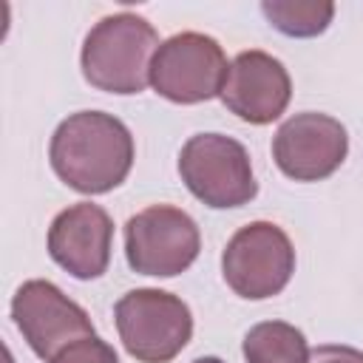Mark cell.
<instances>
[{
    "label": "cell",
    "instance_id": "7a4b0ae2",
    "mask_svg": "<svg viewBox=\"0 0 363 363\" xmlns=\"http://www.w3.org/2000/svg\"><path fill=\"white\" fill-rule=\"evenodd\" d=\"M159 45V34L145 17L133 11L108 14L85 34L82 77L108 94H139L150 82V62Z\"/></svg>",
    "mask_w": 363,
    "mask_h": 363
},
{
    "label": "cell",
    "instance_id": "8992f818",
    "mask_svg": "<svg viewBox=\"0 0 363 363\" xmlns=\"http://www.w3.org/2000/svg\"><path fill=\"white\" fill-rule=\"evenodd\" d=\"M227 57L218 40L201 31H182L167 37L150 62V85L159 96L196 105L221 96L227 82Z\"/></svg>",
    "mask_w": 363,
    "mask_h": 363
},
{
    "label": "cell",
    "instance_id": "5b68a950",
    "mask_svg": "<svg viewBox=\"0 0 363 363\" xmlns=\"http://www.w3.org/2000/svg\"><path fill=\"white\" fill-rule=\"evenodd\" d=\"M295 272V247L272 221H250L221 252V275L227 286L247 298L264 301L278 295Z\"/></svg>",
    "mask_w": 363,
    "mask_h": 363
},
{
    "label": "cell",
    "instance_id": "4fadbf2b",
    "mask_svg": "<svg viewBox=\"0 0 363 363\" xmlns=\"http://www.w3.org/2000/svg\"><path fill=\"white\" fill-rule=\"evenodd\" d=\"M264 17L272 28L286 37H318L329 28L335 17V3L329 0H264Z\"/></svg>",
    "mask_w": 363,
    "mask_h": 363
},
{
    "label": "cell",
    "instance_id": "3957f363",
    "mask_svg": "<svg viewBox=\"0 0 363 363\" xmlns=\"http://www.w3.org/2000/svg\"><path fill=\"white\" fill-rule=\"evenodd\" d=\"M119 340L139 363H170L193 335L190 306L164 289H130L113 306Z\"/></svg>",
    "mask_w": 363,
    "mask_h": 363
},
{
    "label": "cell",
    "instance_id": "9a60e30c",
    "mask_svg": "<svg viewBox=\"0 0 363 363\" xmlns=\"http://www.w3.org/2000/svg\"><path fill=\"white\" fill-rule=\"evenodd\" d=\"M309 363H363V352L343 343H323L309 352Z\"/></svg>",
    "mask_w": 363,
    "mask_h": 363
},
{
    "label": "cell",
    "instance_id": "52a82bcc",
    "mask_svg": "<svg viewBox=\"0 0 363 363\" xmlns=\"http://www.w3.org/2000/svg\"><path fill=\"white\" fill-rule=\"evenodd\" d=\"M199 224L173 204L145 207L125 224V258L139 275L173 278L199 258Z\"/></svg>",
    "mask_w": 363,
    "mask_h": 363
},
{
    "label": "cell",
    "instance_id": "9c48e42d",
    "mask_svg": "<svg viewBox=\"0 0 363 363\" xmlns=\"http://www.w3.org/2000/svg\"><path fill=\"white\" fill-rule=\"evenodd\" d=\"M349 153L346 128L318 111H303L289 116L272 139V159L284 176L295 182L329 179Z\"/></svg>",
    "mask_w": 363,
    "mask_h": 363
},
{
    "label": "cell",
    "instance_id": "ba28073f",
    "mask_svg": "<svg viewBox=\"0 0 363 363\" xmlns=\"http://www.w3.org/2000/svg\"><path fill=\"white\" fill-rule=\"evenodd\" d=\"M11 318L23 340L43 360H51L68 343L94 335L88 312L74 303L57 284L43 278H31L14 292Z\"/></svg>",
    "mask_w": 363,
    "mask_h": 363
},
{
    "label": "cell",
    "instance_id": "2e32d148",
    "mask_svg": "<svg viewBox=\"0 0 363 363\" xmlns=\"http://www.w3.org/2000/svg\"><path fill=\"white\" fill-rule=\"evenodd\" d=\"M193 363H224V360H218V357H196Z\"/></svg>",
    "mask_w": 363,
    "mask_h": 363
},
{
    "label": "cell",
    "instance_id": "8fae6325",
    "mask_svg": "<svg viewBox=\"0 0 363 363\" xmlns=\"http://www.w3.org/2000/svg\"><path fill=\"white\" fill-rule=\"evenodd\" d=\"M113 221L91 201H79L57 213L48 227V255L74 278H99L111 264Z\"/></svg>",
    "mask_w": 363,
    "mask_h": 363
},
{
    "label": "cell",
    "instance_id": "6da1fadb",
    "mask_svg": "<svg viewBox=\"0 0 363 363\" xmlns=\"http://www.w3.org/2000/svg\"><path fill=\"white\" fill-rule=\"evenodd\" d=\"M54 173L77 193L96 196L119 187L133 164V136L122 119L105 111H79L62 119L51 136Z\"/></svg>",
    "mask_w": 363,
    "mask_h": 363
},
{
    "label": "cell",
    "instance_id": "5bb4252c",
    "mask_svg": "<svg viewBox=\"0 0 363 363\" xmlns=\"http://www.w3.org/2000/svg\"><path fill=\"white\" fill-rule=\"evenodd\" d=\"M48 363H119V357L113 346L105 343L99 335H88L60 349Z\"/></svg>",
    "mask_w": 363,
    "mask_h": 363
},
{
    "label": "cell",
    "instance_id": "30bf717a",
    "mask_svg": "<svg viewBox=\"0 0 363 363\" xmlns=\"http://www.w3.org/2000/svg\"><path fill=\"white\" fill-rule=\"evenodd\" d=\"M292 96V79L284 62L267 51H241L227 71V82L221 88V102L238 119L250 125L275 122Z\"/></svg>",
    "mask_w": 363,
    "mask_h": 363
},
{
    "label": "cell",
    "instance_id": "7c38bea8",
    "mask_svg": "<svg viewBox=\"0 0 363 363\" xmlns=\"http://www.w3.org/2000/svg\"><path fill=\"white\" fill-rule=\"evenodd\" d=\"M247 363H309V346L298 326L286 320L255 323L241 343Z\"/></svg>",
    "mask_w": 363,
    "mask_h": 363
},
{
    "label": "cell",
    "instance_id": "277c9868",
    "mask_svg": "<svg viewBox=\"0 0 363 363\" xmlns=\"http://www.w3.org/2000/svg\"><path fill=\"white\" fill-rule=\"evenodd\" d=\"M179 176L213 210L241 207L258 193L247 147L224 133L190 136L179 153Z\"/></svg>",
    "mask_w": 363,
    "mask_h": 363
}]
</instances>
